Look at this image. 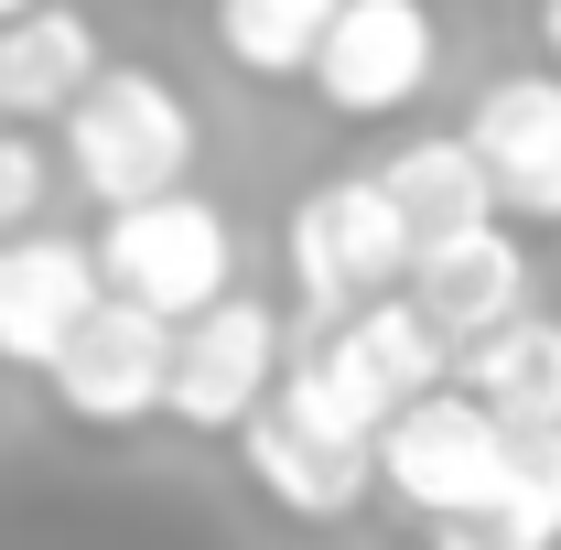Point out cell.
Segmentation results:
<instances>
[{
	"mask_svg": "<svg viewBox=\"0 0 561 550\" xmlns=\"http://www.w3.org/2000/svg\"><path fill=\"white\" fill-rule=\"evenodd\" d=\"M11 11H33V0H0V22H11Z\"/></svg>",
	"mask_w": 561,
	"mask_h": 550,
	"instance_id": "obj_20",
	"label": "cell"
},
{
	"mask_svg": "<svg viewBox=\"0 0 561 550\" xmlns=\"http://www.w3.org/2000/svg\"><path fill=\"white\" fill-rule=\"evenodd\" d=\"M443 66V22L432 0H335L324 11V44H313V98L335 119H400Z\"/></svg>",
	"mask_w": 561,
	"mask_h": 550,
	"instance_id": "obj_6",
	"label": "cell"
},
{
	"mask_svg": "<svg viewBox=\"0 0 561 550\" xmlns=\"http://www.w3.org/2000/svg\"><path fill=\"white\" fill-rule=\"evenodd\" d=\"M400 291L432 313L443 345H465V335H486V324H507V313L529 302V249H518V227L476 216V227H454V238H421Z\"/></svg>",
	"mask_w": 561,
	"mask_h": 550,
	"instance_id": "obj_11",
	"label": "cell"
},
{
	"mask_svg": "<svg viewBox=\"0 0 561 550\" xmlns=\"http://www.w3.org/2000/svg\"><path fill=\"white\" fill-rule=\"evenodd\" d=\"M87 260H98V280H108L119 302L184 324L195 302H216V291L238 280V238H227V216H216L195 184H162V195H140V206H108V238H98Z\"/></svg>",
	"mask_w": 561,
	"mask_h": 550,
	"instance_id": "obj_3",
	"label": "cell"
},
{
	"mask_svg": "<svg viewBox=\"0 0 561 550\" xmlns=\"http://www.w3.org/2000/svg\"><path fill=\"white\" fill-rule=\"evenodd\" d=\"M367 465H378L389 496H411L421 518H454V507H476V496L496 485V465H507V421L476 411L454 378H432L421 400H400V411L367 432Z\"/></svg>",
	"mask_w": 561,
	"mask_h": 550,
	"instance_id": "obj_4",
	"label": "cell"
},
{
	"mask_svg": "<svg viewBox=\"0 0 561 550\" xmlns=\"http://www.w3.org/2000/svg\"><path fill=\"white\" fill-rule=\"evenodd\" d=\"M98 76V22L66 0H33L0 22V119H55L76 87Z\"/></svg>",
	"mask_w": 561,
	"mask_h": 550,
	"instance_id": "obj_15",
	"label": "cell"
},
{
	"mask_svg": "<svg viewBox=\"0 0 561 550\" xmlns=\"http://www.w3.org/2000/svg\"><path fill=\"white\" fill-rule=\"evenodd\" d=\"M540 44H551V76H561V0H540Z\"/></svg>",
	"mask_w": 561,
	"mask_h": 550,
	"instance_id": "obj_19",
	"label": "cell"
},
{
	"mask_svg": "<svg viewBox=\"0 0 561 550\" xmlns=\"http://www.w3.org/2000/svg\"><path fill=\"white\" fill-rule=\"evenodd\" d=\"M432 550H561V421L507 432V465L476 507L432 518Z\"/></svg>",
	"mask_w": 561,
	"mask_h": 550,
	"instance_id": "obj_14",
	"label": "cell"
},
{
	"mask_svg": "<svg viewBox=\"0 0 561 550\" xmlns=\"http://www.w3.org/2000/svg\"><path fill=\"white\" fill-rule=\"evenodd\" d=\"M162 367H173V324L140 313V302H119V291H98V302L76 313V335L44 356L55 400H66L87 432H130V421H151V411H162Z\"/></svg>",
	"mask_w": 561,
	"mask_h": 550,
	"instance_id": "obj_8",
	"label": "cell"
},
{
	"mask_svg": "<svg viewBox=\"0 0 561 550\" xmlns=\"http://www.w3.org/2000/svg\"><path fill=\"white\" fill-rule=\"evenodd\" d=\"M280 313L271 302H249V291H216L195 302L184 324H173V367H162V411L184 421V432H238V421L271 400L280 378Z\"/></svg>",
	"mask_w": 561,
	"mask_h": 550,
	"instance_id": "obj_7",
	"label": "cell"
},
{
	"mask_svg": "<svg viewBox=\"0 0 561 550\" xmlns=\"http://www.w3.org/2000/svg\"><path fill=\"white\" fill-rule=\"evenodd\" d=\"M291 291H302V313H346L367 291H400L411 271V227L400 206L378 195V173H335V184H313L302 206H291Z\"/></svg>",
	"mask_w": 561,
	"mask_h": 550,
	"instance_id": "obj_5",
	"label": "cell"
},
{
	"mask_svg": "<svg viewBox=\"0 0 561 550\" xmlns=\"http://www.w3.org/2000/svg\"><path fill=\"white\" fill-rule=\"evenodd\" d=\"M44 184H55V173H44V151H33V130H22V119H11V130H0V238L44 216Z\"/></svg>",
	"mask_w": 561,
	"mask_h": 550,
	"instance_id": "obj_18",
	"label": "cell"
},
{
	"mask_svg": "<svg viewBox=\"0 0 561 550\" xmlns=\"http://www.w3.org/2000/svg\"><path fill=\"white\" fill-rule=\"evenodd\" d=\"M465 151L486 173L496 216H529V227H561V76L551 66H518L496 76L465 119Z\"/></svg>",
	"mask_w": 561,
	"mask_h": 550,
	"instance_id": "obj_9",
	"label": "cell"
},
{
	"mask_svg": "<svg viewBox=\"0 0 561 550\" xmlns=\"http://www.w3.org/2000/svg\"><path fill=\"white\" fill-rule=\"evenodd\" d=\"M238 454H249V475H260V496H271L280 518H346L356 496L378 485V465H367V432H335V421L291 411V400H260V411L238 421Z\"/></svg>",
	"mask_w": 561,
	"mask_h": 550,
	"instance_id": "obj_10",
	"label": "cell"
},
{
	"mask_svg": "<svg viewBox=\"0 0 561 550\" xmlns=\"http://www.w3.org/2000/svg\"><path fill=\"white\" fill-rule=\"evenodd\" d=\"M454 367V345L432 335V313H421L411 291H367L346 313H313V335L280 345V400L313 421H335V432H378V421L421 400L432 378Z\"/></svg>",
	"mask_w": 561,
	"mask_h": 550,
	"instance_id": "obj_1",
	"label": "cell"
},
{
	"mask_svg": "<svg viewBox=\"0 0 561 550\" xmlns=\"http://www.w3.org/2000/svg\"><path fill=\"white\" fill-rule=\"evenodd\" d=\"M55 130H66V173L98 206H140V195L195 173V108L173 98V76H151V66H98L55 108Z\"/></svg>",
	"mask_w": 561,
	"mask_h": 550,
	"instance_id": "obj_2",
	"label": "cell"
},
{
	"mask_svg": "<svg viewBox=\"0 0 561 550\" xmlns=\"http://www.w3.org/2000/svg\"><path fill=\"white\" fill-rule=\"evenodd\" d=\"M98 291H108V280H98V260H87V238L11 227V238H0V356H11V367H44Z\"/></svg>",
	"mask_w": 561,
	"mask_h": 550,
	"instance_id": "obj_12",
	"label": "cell"
},
{
	"mask_svg": "<svg viewBox=\"0 0 561 550\" xmlns=\"http://www.w3.org/2000/svg\"><path fill=\"white\" fill-rule=\"evenodd\" d=\"M324 11L335 0H216V44H227L238 76L291 87V76L313 66V44H324Z\"/></svg>",
	"mask_w": 561,
	"mask_h": 550,
	"instance_id": "obj_17",
	"label": "cell"
},
{
	"mask_svg": "<svg viewBox=\"0 0 561 550\" xmlns=\"http://www.w3.org/2000/svg\"><path fill=\"white\" fill-rule=\"evenodd\" d=\"M378 195L400 206L411 249H421V238L476 227V216H496V195H486V173H476V151H465V130H421V140H400V151L378 162Z\"/></svg>",
	"mask_w": 561,
	"mask_h": 550,
	"instance_id": "obj_16",
	"label": "cell"
},
{
	"mask_svg": "<svg viewBox=\"0 0 561 550\" xmlns=\"http://www.w3.org/2000/svg\"><path fill=\"white\" fill-rule=\"evenodd\" d=\"M443 378H454L476 411H496L507 432H551V421H561V313L518 302L507 324H486V335L454 345Z\"/></svg>",
	"mask_w": 561,
	"mask_h": 550,
	"instance_id": "obj_13",
	"label": "cell"
}]
</instances>
